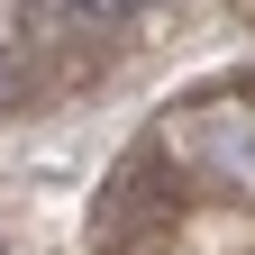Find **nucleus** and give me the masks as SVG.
<instances>
[{
	"label": "nucleus",
	"mask_w": 255,
	"mask_h": 255,
	"mask_svg": "<svg viewBox=\"0 0 255 255\" xmlns=\"http://www.w3.org/2000/svg\"><path fill=\"white\" fill-rule=\"evenodd\" d=\"M110 255H155V237H119V246H110Z\"/></svg>",
	"instance_id": "obj_3"
},
{
	"label": "nucleus",
	"mask_w": 255,
	"mask_h": 255,
	"mask_svg": "<svg viewBox=\"0 0 255 255\" xmlns=\"http://www.w3.org/2000/svg\"><path fill=\"white\" fill-rule=\"evenodd\" d=\"M64 9H73V18H128L137 0H64Z\"/></svg>",
	"instance_id": "obj_2"
},
{
	"label": "nucleus",
	"mask_w": 255,
	"mask_h": 255,
	"mask_svg": "<svg viewBox=\"0 0 255 255\" xmlns=\"http://www.w3.org/2000/svg\"><path fill=\"white\" fill-rule=\"evenodd\" d=\"M164 228H173V164H164V146H137V155L101 182L91 237L119 246V237H164Z\"/></svg>",
	"instance_id": "obj_1"
}]
</instances>
